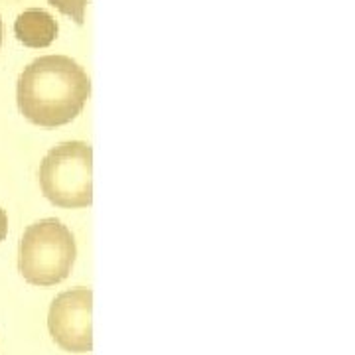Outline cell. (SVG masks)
I'll list each match as a JSON object with an SVG mask.
<instances>
[{"label": "cell", "instance_id": "obj_1", "mask_svg": "<svg viewBox=\"0 0 355 355\" xmlns=\"http://www.w3.org/2000/svg\"><path fill=\"white\" fill-rule=\"evenodd\" d=\"M91 95L87 71L67 55H44L26 65L18 77L16 101L38 127L67 125L83 111Z\"/></svg>", "mask_w": 355, "mask_h": 355}, {"label": "cell", "instance_id": "obj_2", "mask_svg": "<svg viewBox=\"0 0 355 355\" xmlns=\"http://www.w3.org/2000/svg\"><path fill=\"white\" fill-rule=\"evenodd\" d=\"M76 257L71 231L58 219H42L20 239L18 270L34 286H53L69 277Z\"/></svg>", "mask_w": 355, "mask_h": 355}, {"label": "cell", "instance_id": "obj_3", "mask_svg": "<svg viewBox=\"0 0 355 355\" xmlns=\"http://www.w3.org/2000/svg\"><path fill=\"white\" fill-rule=\"evenodd\" d=\"M40 188L58 207L77 209L93 203V148L87 142H62L40 166Z\"/></svg>", "mask_w": 355, "mask_h": 355}, {"label": "cell", "instance_id": "obj_4", "mask_svg": "<svg viewBox=\"0 0 355 355\" xmlns=\"http://www.w3.org/2000/svg\"><path fill=\"white\" fill-rule=\"evenodd\" d=\"M93 291L62 292L50 306L48 328L53 342L65 352L83 354L93 349Z\"/></svg>", "mask_w": 355, "mask_h": 355}, {"label": "cell", "instance_id": "obj_5", "mask_svg": "<svg viewBox=\"0 0 355 355\" xmlns=\"http://www.w3.org/2000/svg\"><path fill=\"white\" fill-rule=\"evenodd\" d=\"M60 26L55 18L40 8L24 10L14 22V34L28 48H48L58 38Z\"/></svg>", "mask_w": 355, "mask_h": 355}, {"label": "cell", "instance_id": "obj_6", "mask_svg": "<svg viewBox=\"0 0 355 355\" xmlns=\"http://www.w3.org/2000/svg\"><path fill=\"white\" fill-rule=\"evenodd\" d=\"M53 8H58L60 12L69 16L76 24H83L85 22V6L87 0H48Z\"/></svg>", "mask_w": 355, "mask_h": 355}, {"label": "cell", "instance_id": "obj_7", "mask_svg": "<svg viewBox=\"0 0 355 355\" xmlns=\"http://www.w3.org/2000/svg\"><path fill=\"white\" fill-rule=\"evenodd\" d=\"M6 233H8V216H6V211L0 207V243L6 239Z\"/></svg>", "mask_w": 355, "mask_h": 355}, {"label": "cell", "instance_id": "obj_8", "mask_svg": "<svg viewBox=\"0 0 355 355\" xmlns=\"http://www.w3.org/2000/svg\"><path fill=\"white\" fill-rule=\"evenodd\" d=\"M2 34H4V26H2V18H0V46H2Z\"/></svg>", "mask_w": 355, "mask_h": 355}]
</instances>
